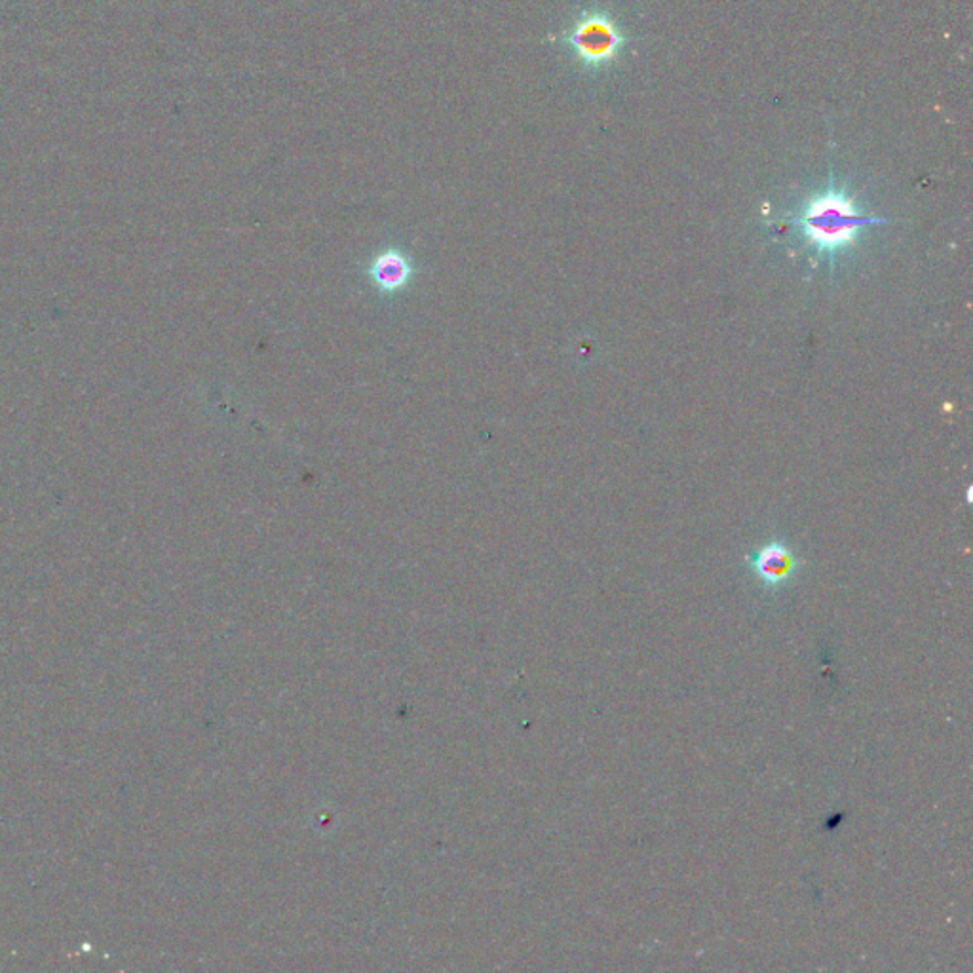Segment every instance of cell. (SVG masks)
Returning a JSON list of instances; mask_svg holds the SVG:
<instances>
[{
	"label": "cell",
	"instance_id": "obj_2",
	"mask_svg": "<svg viewBox=\"0 0 973 973\" xmlns=\"http://www.w3.org/2000/svg\"><path fill=\"white\" fill-rule=\"evenodd\" d=\"M567 41L586 68L603 69L622 54L625 34L611 14L591 10L577 20Z\"/></svg>",
	"mask_w": 973,
	"mask_h": 973
},
{
	"label": "cell",
	"instance_id": "obj_3",
	"mask_svg": "<svg viewBox=\"0 0 973 973\" xmlns=\"http://www.w3.org/2000/svg\"><path fill=\"white\" fill-rule=\"evenodd\" d=\"M745 563L749 567L753 577L759 580V584L768 591H778L791 584L799 575L803 561L784 540H770L752 551Z\"/></svg>",
	"mask_w": 973,
	"mask_h": 973
},
{
	"label": "cell",
	"instance_id": "obj_1",
	"mask_svg": "<svg viewBox=\"0 0 973 973\" xmlns=\"http://www.w3.org/2000/svg\"><path fill=\"white\" fill-rule=\"evenodd\" d=\"M884 222L888 219L863 214L856 198L846 188L837 187L835 182L810 196L793 219L806 242L818 253H826L831 261L856 246L861 230Z\"/></svg>",
	"mask_w": 973,
	"mask_h": 973
},
{
	"label": "cell",
	"instance_id": "obj_4",
	"mask_svg": "<svg viewBox=\"0 0 973 973\" xmlns=\"http://www.w3.org/2000/svg\"><path fill=\"white\" fill-rule=\"evenodd\" d=\"M365 275L381 296H397L410 288L416 276L415 261L400 248H386L371 259Z\"/></svg>",
	"mask_w": 973,
	"mask_h": 973
}]
</instances>
